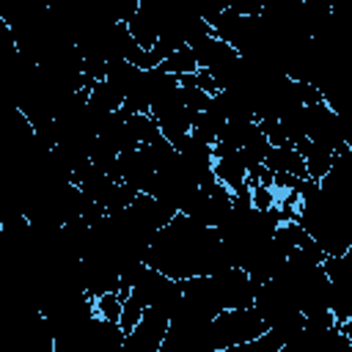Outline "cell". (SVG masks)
Segmentation results:
<instances>
[{
  "label": "cell",
  "mask_w": 352,
  "mask_h": 352,
  "mask_svg": "<svg viewBox=\"0 0 352 352\" xmlns=\"http://www.w3.org/2000/svg\"><path fill=\"white\" fill-rule=\"evenodd\" d=\"M297 148H300V154L305 160L308 179H316V182L330 170V165L336 160V151L330 146H324V143H316V140H302V143H297Z\"/></svg>",
  "instance_id": "cell-2"
},
{
  "label": "cell",
  "mask_w": 352,
  "mask_h": 352,
  "mask_svg": "<svg viewBox=\"0 0 352 352\" xmlns=\"http://www.w3.org/2000/svg\"><path fill=\"white\" fill-rule=\"evenodd\" d=\"M160 69L162 72H168V74H192V72H198V58H195V52H192V47L190 44H184V47H179L176 52H170L162 63H160Z\"/></svg>",
  "instance_id": "cell-3"
},
{
  "label": "cell",
  "mask_w": 352,
  "mask_h": 352,
  "mask_svg": "<svg viewBox=\"0 0 352 352\" xmlns=\"http://www.w3.org/2000/svg\"><path fill=\"white\" fill-rule=\"evenodd\" d=\"M267 330L264 316L258 314L256 305H242V308H226L212 319V346L214 352H226L231 346L248 344L258 338Z\"/></svg>",
  "instance_id": "cell-1"
},
{
  "label": "cell",
  "mask_w": 352,
  "mask_h": 352,
  "mask_svg": "<svg viewBox=\"0 0 352 352\" xmlns=\"http://www.w3.org/2000/svg\"><path fill=\"white\" fill-rule=\"evenodd\" d=\"M121 308H124V297L118 292H104V294L94 297V311H96L99 319L118 322L121 319Z\"/></svg>",
  "instance_id": "cell-4"
}]
</instances>
